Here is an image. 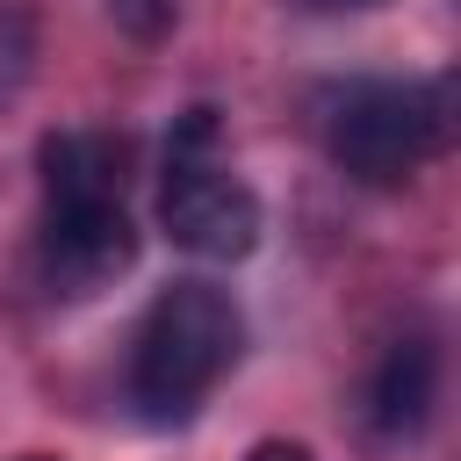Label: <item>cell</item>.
I'll list each match as a JSON object with an SVG mask.
<instances>
[{"instance_id":"obj_1","label":"cell","mask_w":461,"mask_h":461,"mask_svg":"<svg viewBox=\"0 0 461 461\" xmlns=\"http://www.w3.org/2000/svg\"><path fill=\"white\" fill-rule=\"evenodd\" d=\"M245 346V317L216 281H173L151 295L130 339V403L151 425L194 418V403L230 375Z\"/></svg>"},{"instance_id":"obj_2","label":"cell","mask_w":461,"mask_h":461,"mask_svg":"<svg viewBox=\"0 0 461 461\" xmlns=\"http://www.w3.org/2000/svg\"><path fill=\"white\" fill-rule=\"evenodd\" d=\"M317 137L367 187L411 180L454 137V79H346L317 94Z\"/></svg>"},{"instance_id":"obj_3","label":"cell","mask_w":461,"mask_h":461,"mask_svg":"<svg viewBox=\"0 0 461 461\" xmlns=\"http://www.w3.org/2000/svg\"><path fill=\"white\" fill-rule=\"evenodd\" d=\"M158 223L194 259H245L259 245V194L216 158H173L158 187Z\"/></svg>"},{"instance_id":"obj_4","label":"cell","mask_w":461,"mask_h":461,"mask_svg":"<svg viewBox=\"0 0 461 461\" xmlns=\"http://www.w3.org/2000/svg\"><path fill=\"white\" fill-rule=\"evenodd\" d=\"M137 230L122 202H50L43 216V281L58 295H101L115 274H130Z\"/></svg>"},{"instance_id":"obj_5","label":"cell","mask_w":461,"mask_h":461,"mask_svg":"<svg viewBox=\"0 0 461 461\" xmlns=\"http://www.w3.org/2000/svg\"><path fill=\"white\" fill-rule=\"evenodd\" d=\"M36 166H43V202H122L130 144L101 130H50Z\"/></svg>"},{"instance_id":"obj_6","label":"cell","mask_w":461,"mask_h":461,"mask_svg":"<svg viewBox=\"0 0 461 461\" xmlns=\"http://www.w3.org/2000/svg\"><path fill=\"white\" fill-rule=\"evenodd\" d=\"M432 403H439V346L432 339H396L375 367V389H367V418L382 439H418L432 425Z\"/></svg>"},{"instance_id":"obj_7","label":"cell","mask_w":461,"mask_h":461,"mask_svg":"<svg viewBox=\"0 0 461 461\" xmlns=\"http://www.w3.org/2000/svg\"><path fill=\"white\" fill-rule=\"evenodd\" d=\"M245 461H317V454H310L303 439H259V447H252Z\"/></svg>"},{"instance_id":"obj_8","label":"cell","mask_w":461,"mask_h":461,"mask_svg":"<svg viewBox=\"0 0 461 461\" xmlns=\"http://www.w3.org/2000/svg\"><path fill=\"white\" fill-rule=\"evenodd\" d=\"M303 7H317V14H346V7H375V0H303Z\"/></svg>"},{"instance_id":"obj_9","label":"cell","mask_w":461,"mask_h":461,"mask_svg":"<svg viewBox=\"0 0 461 461\" xmlns=\"http://www.w3.org/2000/svg\"><path fill=\"white\" fill-rule=\"evenodd\" d=\"M22 461H50V454H22Z\"/></svg>"}]
</instances>
